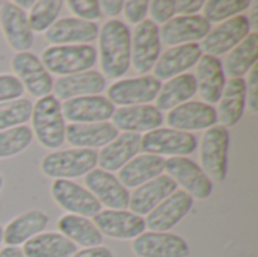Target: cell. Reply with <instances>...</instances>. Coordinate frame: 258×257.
<instances>
[{
  "label": "cell",
  "instance_id": "obj_33",
  "mask_svg": "<svg viewBox=\"0 0 258 257\" xmlns=\"http://www.w3.org/2000/svg\"><path fill=\"white\" fill-rule=\"evenodd\" d=\"M57 229L62 236L70 239L74 245L85 248L100 247L103 244V235L94 226L89 218L79 215H63L57 221Z\"/></svg>",
  "mask_w": 258,
  "mask_h": 257
},
{
  "label": "cell",
  "instance_id": "obj_45",
  "mask_svg": "<svg viewBox=\"0 0 258 257\" xmlns=\"http://www.w3.org/2000/svg\"><path fill=\"white\" fill-rule=\"evenodd\" d=\"M204 6L203 0H175V14L178 15H198Z\"/></svg>",
  "mask_w": 258,
  "mask_h": 257
},
{
  "label": "cell",
  "instance_id": "obj_42",
  "mask_svg": "<svg viewBox=\"0 0 258 257\" xmlns=\"http://www.w3.org/2000/svg\"><path fill=\"white\" fill-rule=\"evenodd\" d=\"M24 88L20 80L12 74H0V103L21 98Z\"/></svg>",
  "mask_w": 258,
  "mask_h": 257
},
{
  "label": "cell",
  "instance_id": "obj_9",
  "mask_svg": "<svg viewBox=\"0 0 258 257\" xmlns=\"http://www.w3.org/2000/svg\"><path fill=\"white\" fill-rule=\"evenodd\" d=\"M251 33L248 15H236L219 23L200 44L201 52L209 56H221L231 52Z\"/></svg>",
  "mask_w": 258,
  "mask_h": 257
},
{
  "label": "cell",
  "instance_id": "obj_48",
  "mask_svg": "<svg viewBox=\"0 0 258 257\" xmlns=\"http://www.w3.org/2000/svg\"><path fill=\"white\" fill-rule=\"evenodd\" d=\"M0 257H24L18 247H5L0 250Z\"/></svg>",
  "mask_w": 258,
  "mask_h": 257
},
{
  "label": "cell",
  "instance_id": "obj_31",
  "mask_svg": "<svg viewBox=\"0 0 258 257\" xmlns=\"http://www.w3.org/2000/svg\"><path fill=\"white\" fill-rule=\"evenodd\" d=\"M48 224V217L41 211H27L15 217L3 230V241L8 247H18L36 235L42 233Z\"/></svg>",
  "mask_w": 258,
  "mask_h": 257
},
{
  "label": "cell",
  "instance_id": "obj_39",
  "mask_svg": "<svg viewBox=\"0 0 258 257\" xmlns=\"http://www.w3.org/2000/svg\"><path fill=\"white\" fill-rule=\"evenodd\" d=\"M32 117V103L26 98H18L0 103V132L17 126H24Z\"/></svg>",
  "mask_w": 258,
  "mask_h": 257
},
{
  "label": "cell",
  "instance_id": "obj_44",
  "mask_svg": "<svg viewBox=\"0 0 258 257\" xmlns=\"http://www.w3.org/2000/svg\"><path fill=\"white\" fill-rule=\"evenodd\" d=\"M246 83V108L249 112L255 114L258 111V65L255 64L248 71V82Z\"/></svg>",
  "mask_w": 258,
  "mask_h": 257
},
{
  "label": "cell",
  "instance_id": "obj_32",
  "mask_svg": "<svg viewBox=\"0 0 258 257\" xmlns=\"http://www.w3.org/2000/svg\"><path fill=\"white\" fill-rule=\"evenodd\" d=\"M197 94V80L190 73L180 74L166 80L156 97V108L160 112L171 111L186 101H189Z\"/></svg>",
  "mask_w": 258,
  "mask_h": 257
},
{
  "label": "cell",
  "instance_id": "obj_34",
  "mask_svg": "<svg viewBox=\"0 0 258 257\" xmlns=\"http://www.w3.org/2000/svg\"><path fill=\"white\" fill-rule=\"evenodd\" d=\"M21 251L24 257H71L77 251V245L60 233L48 232L24 242Z\"/></svg>",
  "mask_w": 258,
  "mask_h": 257
},
{
  "label": "cell",
  "instance_id": "obj_23",
  "mask_svg": "<svg viewBox=\"0 0 258 257\" xmlns=\"http://www.w3.org/2000/svg\"><path fill=\"white\" fill-rule=\"evenodd\" d=\"M0 26L9 47L17 53L29 52L33 45V33L27 23V15L12 2L3 3L0 9Z\"/></svg>",
  "mask_w": 258,
  "mask_h": 257
},
{
  "label": "cell",
  "instance_id": "obj_17",
  "mask_svg": "<svg viewBox=\"0 0 258 257\" xmlns=\"http://www.w3.org/2000/svg\"><path fill=\"white\" fill-rule=\"evenodd\" d=\"M94 226L107 238L127 241L135 239L145 232V220L127 211H100L92 217Z\"/></svg>",
  "mask_w": 258,
  "mask_h": 257
},
{
  "label": "cell",
  "instance_id": "obj_1",
  "mask_svg": "<svg viewBox=\"0 0 258 257\" xmlns=\"http://www.w3.org/2000/svg\"><path fill=\"white\" fill-rule=\"evenodd\" d=\"M101 70L104 79H119L130 68L132 33L125 23L109 20L98 32Z\"/></svg>",
  "mask_w": 258,
  "mask_h": 257
},
{
  "label": "cell",
  "instance_id": "obj_29",
  "mask_svg": "<svg viewBox=\"0 0 258 257\" xmlns=\"http://www.w3.org/2000/svg\"><path fill=\"white\" fill-rule=\"evenodd\" d=\"M165 159L154 155H138L118 173V180L124 188H139L141 185L162 176Z\"/></svg>",
  "mask_w": 258,
  "mask_h": 257
},
{
  "label": "cell",
  "instance_id": "obj_10",
  "mask_svg": "<svg viewBox=\"0 0 258 257\" xmlns=\"http://www.w3.org/2000/svg\"><path fill=\"white\" fill-rule=\"evenodd\" d=\"M160 80L154 76H141L125 80H118L107 89V100L115 106H141L156 100L160 91Z\"/></svg>",
  "mask_w": 258,
  "mask_h": 257
},
{
  "label": "cell",
  "instance_id": "obj_25",
  "mask_svg": "<svg viewBox=\"0 0 258 257\" xmlns=\"http://www.w3.org/2000/svg\"><path fill=\"white\" fill-rule=\"evenodd\" d=\"M177 191L175 182L169 176H159L144 185H141L130 197L128 208L130 212L144 217L148 215L153 209H156L165 198H168L172 192Z\"/></svg>",
  "mask_w": 258,
  "mask_h": 257
},
{
  "label": "cell",
  "instance_id": "obj_6",
  "mask_svg": "<svg viewBox=\"0 0 258 257\" xmlns=\"http://www.w3.org/2000/svg\"><path fill=\"white\" fill-rule=\"evenodd\" d=\"M198 148V139L192 133L174 129H156L141 136V150L145 155L186 158Z\"/></svg>",
  "mask_w": 258,
  "mask_h": 257
},
{
  "label": "cell",
  "instance_id": "obj_5",
  "mask_svg": "<svg viewBox=\"0 0 258 257\" xmlns=\"http://www.w3.org/2000/svg\"><path fill=\"white\" fill-rule=\"evenodd\" d=\"M230 133L222 126L207 129L200 144V164L212 182H224L228 170Z\"/></svg>",
  "mask_w": 258,
  "mask_h": 257
},
{
  "label": "cell",
  "instance_id": "obj_3",
  "mask_svg": "<svg viewBox=\"0 0 258 257\" xmlns=\"http://www.w3.org/2000/svg\"><path fill=\"white\" fill-rule=\"evenodd\" d=\"M97 50L91 44L51 45L41 55V62L48 73L60 77L89 71L97 62Z\"/></svg>",
  "mask_w": 258,
  "mask_h": 257
},
{
  "label": "cell",
  "instance_id": "obj_27",
  "mask_svg": "<svg viewBox=\"0 0 258 257\" xmlns=\"http://www.w3.org/2000/svg\"><path fill=\"white\" fill-rule=\"evenodd\" d=\"M118 135L119 132L107 121L94 124H68L65 127V139L74 148H103Z\"/></svg>",
  "mask_w": 258,
  "mask_h": 257
},
{
  "label": "cell",
  "instance_id": "obj_24",
  "mask_svg": "<svg viewBox=\"0 0 258 257\" xmlns=\"http://www.w3.org/2000/svg\"><path fill=\"white\" fill-rule=\"evenodd\" d=\"M107 80L98 71L89 70L71 76L59 77L53 83V97L59 101L71 100L76 97H86V95H100L106 89Z\"/></svg>",
  "mask_w": 258,
  "mask_h": 257
},
{
  "label": "cell",
  "instance_id": "obj_41",
  "mask_svg": "<svg viewBox=\"0 0 258 257\" xmlns=\"http://www.w3.org/2000/svg\"><path fill=\"white\" fill-rule=\"evenodd\" d=\"M148 12L154 24H165L172 17H175V0L148 2Z\"/></svg>",
  "mask_w": 258,
  "mask_h": 257
},
{
  "label": "cell",
  "instance_id": "obj_26",
  "mask_svg": "<svg viewBox=\"0 0 258 257\" xmlns=\"http://www.w3.org/2000/svg\"><path fill=\"white\" fill-rule=\"evenodd\" d=\"M197 91L207 105H215L219 101L224 86L227 83L222 62L209 55H203L198 61L197 68Z\"/></svg>",
  "mask_w": 258,
  "mask_h": 257
},
{
  "label": "cell",
  "instance_id": "obj_7",
  "mask_svg": "<svg viewBox=\"0 0 258 257\" xmlns=\"http://www.w3.org/2000/svg\"><path fill=\"white\" fill-rule=\"evenodd\" d=\"M160 36L159 26L151 20H144L136 26L132 35V55L130 65H133L138 74L147 76L154 68L160 56Z\"/></svg>",
  "mask_w": 258,
  "mask_h": 257
},
{
  "label": "cell",
  "instance_id": "obj_21",
  "mask_svg": "<svg viewBox=\"0 0 258 257\" xmlns=\"http://www.w3.org/2000/svg\"><path fill=\"white\" fill-rule=\"evenodd\" d=\"M100 27L97 23L79 20L76 17H65L56 20L44 33L45 39L56 45H79L88 44L98 38Z\"/></svg>",
  "mask_w": 258,
  "mask_h": 257
},
{
  "label": "cell",
  "instance_id": "obj_49",
  "mask_svg": "<svg viewBox=\"0 0 258 257\" xmlns=\"http://www.w3.org/2000/svg\"><path fill=\"white\" fill-rule=\"evenodd\" d=\"M12 3H14L15 6H18L21 11H23V9H29V8L32 9V6L35 5L33 0H17V2H12Z\"/></svg>",
  "mask_w": 258,
  "mask_h": 257
},
{
  "label": "cell",
  "instance_id": "obj_30",
  "mask_svg": "<svg viewBox=\"0 0 258 257\" xmlns=\"http://www.w3.org/2000/svg\"><path fill=\"white\" fill-rule=\"evenodd\" d=\"M216 111L218 123L222 127H231L240 121L246 105V83L243 79L227 80Z\"/></svg>",
  "mask_w": 258,
  "mask_h": 257
},
{
  "label": "cell",
  "instance_id": "obj_46",
  "mask_svg": "<svg viewBox=\"0 0 258 257\" xmlns=\"http://www.w3.org/2000/svg\"><path fill=\"white\" fill-rule=\"evenodd\" d=\"M124 8V2L121 0H103L100 2V11L103 15H107L110 18L119 15L122 12Z\"/></svg>",
  "mask_w": 258,
  "mask_h": 257
},
{
  "label": "cell",
  "instance_id": "obj_38",
  "mask_svg": "<svg viewBox=\"0 0 258 257\" xmlns=\"http://www.w3.org/2000/svg\"><path fill=\"white\" fill-rule=\"evenodd\" d=\"M251 6L249 0H210L204 2V18L212 23H222L228 18L240 15Z\"/></svg>",
  "mask_w": 258,
  "mask_h": 257
},
{
  "label": "cell",
  "instance_id": "obj_16",
  "mask_svg": "<svg viewBox=\"0 0 258 257\" xmlns=\"http://www.w3.org/2000/svg\"><path fill=\"white\" fill-rule=\"evenodd\" d=\"M194 208V198L183 189L172 192L156 209H153L145 220V227L151 232L166 233L175 227Z\"/></svg>",
  "mask_w": 258,
  "mask_h": 257
},
{
  "label": "cell",
  "instance_id": "obj_8",
  "mask_svg": "<svg viewBox=\"0 0 258 257\" xmlns=\"http://www.w3.org/2000/svg\"><path fill=\"white\" fill-rule=\"evenodd\" d=\"M165 171L181 186L192 198L206 200L213 192V182L204 174V171L189 158H168L165 159Z\"/></svg>",
  "mask_w": 258,
  "mask_h": 257
},
{
  "label": "cell",
  "instance_id": "obj_12",
  "mask_svg": "<svg viewBox=\"0 0 258 257\" xmlns=\"http://www.w3.org/2000/svg\"><path fill=\"white\" fill-rule=\"evenodd\" d=\"M212 30L210 23L203 15H177L159 29L160 42L169 47L192 44L204 39Z\"/></svg>",
  "mask_w": 258,
  "mask_h": 257
},
{
  "label": "cell",
  "instance_id": "obj_37",
  "mask_svg": "<svg viewBox=\"0 0 258 257\" xmlns=\"http://www.w3.org/2000/svg\"><path fill=\"white\" fill-rule=\"evenodd\" d=\"M33 139L32 129L27 126H17L0 132V159L12 158L23 153Z\"/></svg>",
  "mask_w": 258,
  "mask_h": 257
},
{
  "label": "cell",
  "instance_id": "obj_43",
  "mask_svg": "<svg viewBox=\"0 0 258 257\" xmlns=\"http://www.w3.org/2000/svg\"><path fill=\"white\" fill-rule=\"evenodd\" d=\"M124 14H125V20L130 24H139L145 20L147 14H148V2L145 0H130V2H124V8H122Z\"/></svg>",
  "mask_w": 258,
  "mask_h": 257
},
{
  "label": "cell",
  "instance_id": "obj_14",
  "mask_svg": "<svg viewBox=\"0 0 258 257\" xmlns=\"http://www.w3.org/2000/svg\"><path fill=\"white\" fill-rule=\"evenodd\" d=\"M115 106L103 95H86L67 100L62 105L63 120L71 124L106 123L112 118Z\"/></svg>",
  "mask_w": 258,
  "mask_h": 257
},
{
  "label": "cell",
  "instance_id": "obj_50",
  "mask_svg": "<svg viewBox=\"0 0 258 257\" xmlns=\"http://www.w3.org/2000/svg\"><path fill=\"white\" fill-rule=\"evenodd\" d=\"M3 242V227L0 226V244Z\"/></svg>",
  "mask_w": 258,
  "mask_h": 257
},
{
  "label": "cell",
  "instance_id": "obj_51",
  "mask_svg": "<svg viewBox=\"0 0 258 257\" xmlns=\"http://www.w3.org/2000/svg\"><path fill=\"white\" fill-rule=\"evenodd\" d=\"M2 186H3V179H2V176H0V189H2Z\"/></svg>",
  "mask_w": 258,
  "mask_h": 257
},
{
  "label": "cell",
  "instance_id": "obj_4",
  "mask_svg": "<svg viewBox=\"0 0 258 257\" xmlns=\"http://www.w3.org/2000/svg\"><path fill=\"white\" fill-rule=\"evenodd\" d=\"M98 153L86 148H70L48 153L41 161V171L56 180L86 176L97 165Z\"/></svg>",
  "mask_w": 258,
  "mask_h": 257
},
{
  "label": "cell",
  "instance_id": "obj_18",
  "mask_svg": "<svg viewBox=\"0 0 258 257\" xmlns=\"http://www.w3.org/2000/svg\"><path fill=\"white\" fill-rule=\"evenodd\" d=\"M166 123L171 129L190 133L216 126V109L204 101H186L169 111Z\"/></svg>",
  "mask_w": 258,
  "mask_h": 257
},
{
  "label": "cell",
  "instance_id": "obj_19",
  "mask_svg": "<svg viewBox=\"0 0 258 257\" xmlns=\"http://www.w3.org/2000/svg\"><path fill=\"white\" fill-rule=\"evenodd\" d=\"M132 250L138 257H187V242L172 233L144 232L132 242Z\"/></svg>",
  "mask_w": 258,
  "mask_h": 257
},
{
  "label": "cell",
  "instance_id": "obj_2",
  "mask_svg": "<svg viewBox=\"0 0 258 257\" xmlns=\"http://www.w3.org/2000/svg\"><path fill=\"white\" fill-rule=\"evenodd\" d=\"M32 133L38 142L50 150L59 148L65 142V120L60 101L53 94L38 98L32 105Z\"/></svg>",
  "mask_w": 258,
  "mask_h": 257
},
{
  "label": "cell",
  "instance_id": "obj_20",
  "mask_svg": "<svg viewBox=\"0 0 258 257\" xmlns=\"http://www.w3.org/2000/svg\"><path fill=\"white\" fill-rule=\"evenodd\" d=\"M113 127L124 133H148L151 130L160 129L163 124V114L150 105L141 106H125L115 109L113 115Z\"/></svg>",
  "mask_w": 258,
  "mask_h": 257
},
{
  "label": "cell",
  "instance_id": "obj_40",
  "mask_svg": "<svg viewBox=\"0 0 258 257\" xmlns=\"http://www.w3.org/2000/svg\"><path fill=\"white\" fill-rule=\"evenodd\" d=\"M67 5L79 20L94 23L95 20H100L103 17L100 11V2L97 0H70L67 2Z\"/></svg>",
  "mask_w": 258,
  "mask_h": 257
},
{
  "label": "cell",
  "instance_id": "obj_35",
  "mask_svg": "<svg viewBox=\"0 0 258 257\" xmlns=\"http://www.w3.org/2000/svg\"><path fill=\"white\" fill-rule=\"evenodd\" d=\"M258 59V33L251 32L240 44H237L225 58L224 73L230 79H242L255 64Z\"/></svg>",
  "mask_w": 258,
  "mask_h": 257
},
{
  "label": "cell",
  "instance_id": "obj_47",
  "mask_svg": "<svg viewBox=\"0 0 258 257\" xmlns=\"http://www.w3.org/2000/svg\"><path fill=\"white\" fill-rule=\"evenodd\" d=\"M71 257H115L113 253L107 248V247H91V248H85L80 251H76Z\"/></svg>",
  "mask_w": 258,
  "mask_h": 257
},
{
  "label": "cell",
  "instance_id": "obj_22",
  "mask_svg": "<svg viewBox=\"0 0 258 257\" xmlns=\"http://www.w3.org/2000/svg\"><path fill=\"white\" fill-rule=\"evenodd\" d=\"M201 56L203 52L200 44L197 42L171 47L159 56L153 68L154 77L157 80H169L172 77L184 74L189 68L198 64Z\"/></svg>",
  "mask_w": 258,
  "mask_h": 257
},
{
  "label": "cell",
  "instance_id": "obj_13",
  "mask_svg": "<svg viewBox=\"0 0 258 257\" xmlns=\"http://www.w3.org/2000/svg\"><path fill=\"white\" fill-rule=\"evenodd\" d=\"M51 197L71 215L91 218L101 211L97 198L88 189L71 180H54L51 183Z\"/></svg>",
  "mask_w": 258,
  "mask_h": 257
},
{
  "label": "cell",
  "instance_id": "obj_15",
  "mask_svg": "<svg viewBox=\"0 0 258 257\" xmlns=\"http://www.w3.org/2000/svg\"><path fill=\"white\" fill-rule=\"evenodd\" d=\"M85 185L97 201L110 211H125L128 208L130 194L112 173L94 168L86 174Z\"/></svg>",
  "mask_w": 258,
  "mask_h": 257
},
{
  "label": "cell",
  "instance_id": "obj_36",
  "mask_svg": "<svg viewBox=\"0 0 258 257\" xmlns=\"http://www.w3.org/2000/svg\"><path fill=\"white\" fill-rule=\"evenodd\" d=\"M63 6V2L60 0H41L35 2V5L30 9V14L27 17L29 27L36 33L45 32L56 20L57 15L60 14Z\"/></svg>",
  "mask_w": 258,
  "mask_h": 257
},
{
  "label": "cell",
  "instance_id": "obj_28",
  "mask_svg": "<svg viewBox=\"0 0 258 257\" xmlns=\"http://www.w3.org/2000/svg\"><path fill=\"white\" fill-rule=\"evenodd\" d=\"M141 151V135L138 133H121L112 142L104 145L98 153L97 164L100 170L113 173L121 170L127 162L138 156Z\"/></svg>",
  "mask_w": 258,
  "mask_h": 257
},
{
  "label": "cell",
  "instance_id": "obj_11",
  "mask_svg": "<svg viewBox=\"0 0 258 257\" xmlns=\"http://www.w3.org/2000/svg\"><path fill=\"white\" fill-rule=\"evenodd\" d=\"M11 67L23 88L27 89L33 97L42 98L50 95L53 89V79L36 55L30 52L15 53L11 61Z\"/></svg>",
  "mask_w": 258,
  "mask_h": 257
}]
</instances>
